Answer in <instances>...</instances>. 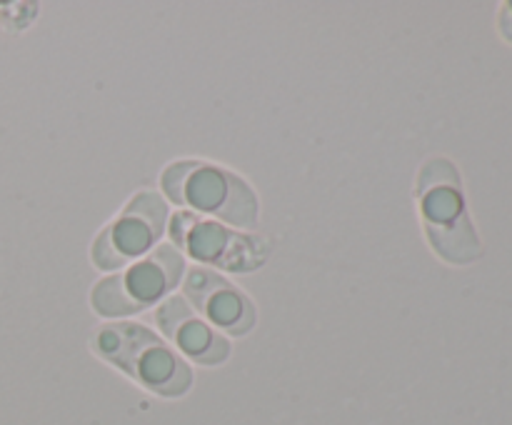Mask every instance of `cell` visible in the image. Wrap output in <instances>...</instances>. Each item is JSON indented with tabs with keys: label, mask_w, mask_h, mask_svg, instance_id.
Listing matches in <instances>:
<instances>
[{
	"label": "cell",
	"mask_w": 512,
	"mask_h": 425,
	"mask_svg": "<svg viewBox=\"0 0 512 425\" xmlns=\"http://www.w3.org/2000/svg\"><path fill=\"white\" fill-rule=\"evenodd\" d=\"M93 350L145 390L163 398H180L193 385L190 365L138 323L103 325L93 338Z\"/></svg>",
	"instance_id": "7a4b0ae2"
},
{
	"label": "cell",
	"mask_w": 512,
	"mask_h": 425,
	"mask_svg": "<svg viewBox=\"0 0 512 425\" xmlns=\"http://www.w3.org/2000/svg\"><path fill=\"white\" fill-rule=\"evenodd\" d=\"M168 210L158 193L143 190L128 200L118 218L105 225L93 243V263L100 270H118L130 260L150 253L165 230Z\"/></svg>",
	"instance_id": "8992f818"
},
{
	"label": "cell",
	"mask_w": 512,
	"mask_h": 425,
	"mask_svg": "<svg viewBox=\"0 0 512 425\" xmlns=\"http://www.w3.org/2000/svg\"><path fill=\"white\" fill-rule=\"evenodd\" d=\"M160 185L173 203L188 205L198 210V215H215L245 230L258 225V198L253 188L223 165L180 160L165 168Z\"/></svg>",
	"instance_id": "3957f363"
},
{
	"label": "cell",
	"mask_w": 512,
	"mask_h": 425,
	"mask_svg": "<svg viewBox=\"0 0 512 425\" xmlns=\"http://www.w3.org/2000/svg\"><path fill=\"white\" fill-rule=\"evenodd\" d=\"M418 203L430 245L443 260L468 265L483 255L468 218L460 173L450 160L430 158L418 175Z\"/></svg>",
	"instance_id": "6da1fadb"
},
{
	"label": "cell",
	"mask_w": 512,
	"mask_h": 425,
	"mask_svg": "<svg viewBox=\"0 0 512 425\" xmlns=\"http://www.w3.org/2000/svg\"><path fill=\"white\" fill-rule=\"evenodd\" d=\"M175 245L195 260L225 270H255L268 260L270 243L255 233H235L205 215L180 210L170 223Z\"/></svg>",
	"instance_id": "5b68a950"
},
{
	"label": "cell",
	"mask_w": 512,
	"mask_h": 425,
	"mask_svg": "<svg viewBox=\"0 0 512 425\" xmlns=\"http://www.w3.org/2000/svg\"><path fill=\"white\" fill-rule=\"evenodd\" d=\"M185 270L183 255L175 245H160L148 258L123 273L108 275L93 288L90 303L105 318H123L150 308L178 285Z\"/></svg>",
	"instance_id": "277c9868"
},
{
	"label": "cell",
	"mask_w": 512,
	"mask_h": 425,
	"mask_svg": "<svg viewBox=\"0 0 512 425\" xmlns=\"http://www.w3.org/2000/svg\"><path fill=\"white\" fill-rule=\"evenodd\" d=\"M155 323L160 333L168 335L180 353L188 355L190 360L200 365H220L228 360L230 343L228 338L210 328L203 318L188 308L183 298H168L158 310H155Z\"/></svg>",
	"instance_id": "ba28073f"
},
{
	"label": "cell",
	"mask_w": 512,
	"mask_h": 425,
	"mask_svg": "<svg viewBox=\"0 0 512 425\" xmlns=\"http://www.w3.org/2000/svg\"><path fill=\"white\" fill-rule=\"evenodd\" d=\"M183 288L195 308L225 333L245 335L258 320L253 300L215 270L193 268L185 275Z\"/></svg>",
	"instance_id": "52a82bcc"
}]
</instances>
